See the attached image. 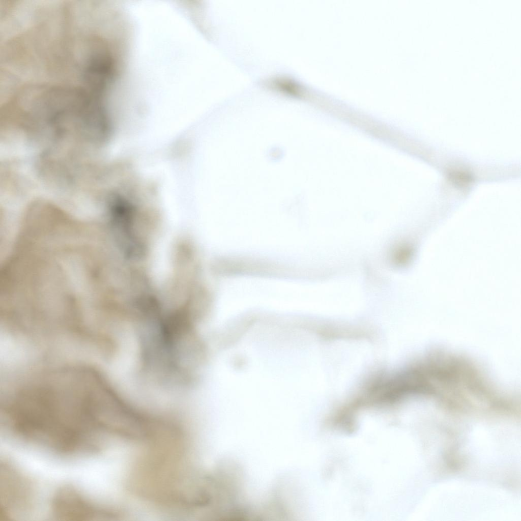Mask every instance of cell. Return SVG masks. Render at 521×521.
<instances>
[{
    "mask_svg": "<svg viewBox=\"0 0 521 521\" xmlns=\"http://www.w3.org/2000/svg\"><path fill=\"white\" fill-rule=\"evenodd\" d=\"M51 505L53 516L59 520H97L118 516L114 509L93 502L70 485L57 489Z\"/></svg>",
    "mask_w": 521,
    "mask_h": 521,
    "instance_id": "1",
    "label": "cell"
},
{
    "mask_svg": "<svg viewBox=\"0 0 521 521\" xmlns=\"http://www.w3.org/2000/svg\"><path fill=\"white\" fill-rule=\"evenodd\" d=\"M0 517L9 519L31 505L32 486L27 478L9 462L1 466Z\"/></svg>",
    "mask_w": 521,
    "mask_h": 521,
    "instance_id": "2",
    "label": "cell"
}]
</instances>
